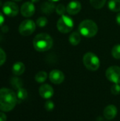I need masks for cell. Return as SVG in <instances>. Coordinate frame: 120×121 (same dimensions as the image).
I'll return each mask as SVG.
<instances>
[{"mask_svg":"<svg viewBox=\"0 0 120 121\" xmlns=\"http://www.w3.org/2000/svg\"><path fill=\"white\" fill-rule=\"evenodd\" d=\"M13 1H21V0H13Z\"/></svg>","mask_w":120,"mask_h":121,"instance_id":"obj_33","label":"cell"},{"mask_svg":"<svg viewBox=\"0 0 120 121\" xmlns=\"http://www.w3.org/2000/svg\"><path fill=\"white\" fill-rule=\"evenodd\" d=\"M79 30L83 36L86 38H92L97 34L98 27L93 21L86 19L83 21L79 24Z\"/></svg>","mask_w":120,"mask_h":121,"instance_id":"obj_3","label":"cell"},{"mask_svg":"<svg viewBox=\"0 0 120 121\" xmlns=\"http://www.w3.org/2000/svg\"><path fill=\"white\" fill-rule=\"evenodd\" d=\"M105 75L107 79L114 83L120 84V67L118 66H111L106 70Z\"/></svg>","mask_w":120,"mask_h":121,"instance_id":"obj_7","label":"cell"},{"mask_svg":"<svg viewBox=\"0 0 120 121\" xmlns=\"http://www.w3.org/2000/svg\"><path fill=\"white\" fill-rule=\"evenodd\" d=\"M117 114V109L116 106L114 105L108 106L103 111V115L105 118L108 120L114 119L116 117Z\"/></svg>","mask_w":120,"mask_h":121,"instance_id":"obj_13","label":"cell"},{"mask_svg":"<svg viewBox=\"0 0 120 121\" xmlns=\"http://www.w3.org/2000/svg\"><path fill=\"white\" fill-rule=\"evenodd\" d=\"M6 60V55L3 49L0 48V66L4 64Z\"/></svg>","mask_w":120,"mask_h":121,"instance_id":"obj_27","label":"cell"},{"mask_svg":"<svg viewBox=\"0 0 120 121\" xmlns=\"http://www.w3.org/2000/svg\"><path fill=\"white\" fill-rule=\"evenodd\" d=\"M57 13H58L59 15H64L65 11H66V7L64 6V5L63 4H59L56 6V9H55Z\"/></svg>","mask_w":120,"mask_h":121,"instance_id":"obj_24","label":"cell"},{"mask_svg":"<svg viewBox=\"0 0 120 121\" xmlns=\"http://www.w3.org/2000/svg\"><path fill=\"white\" fill-rule=\"evenodd\" d=\"M0 121H6V116L4 112H0Z\"/></svg>","mask_w":120,"mask_h":121,"instance_id":"obj_28","label":"cell"},{"mask_svg":"<svg viewBox=\"0 0 120 121\" xmlns=\"http://www.w3.org/2000/svg\"><path fill=\"white\" fill-rule=\"evenodd\" d=\"M81 10V4L76 0L70 1L66 6V12L70 15H76Z\"/></svg>","mask_w":120,"mask_h":121,"instance_id":"obj_12","label":"cell"},{"mask_svg":"<svg viewBox=\"0 0 120 121\" xmlns=\"http://www.w3.org/2000/svg\"><path fill=\"white\" fill-rule=\"evenodd\" d=\"M11 84L13 88L18 90V89L22 88V86H23V81L20 78L14 77H12L11 79Z\"/></svg>","mask_w":120,"mask_h":121,"instance_id":"obj_19","label":"cell"},{"mask_svg":"<svg viewBox=\"0 0 120 121\" xmlns=\"http://www.w3.org/2000/svg\"><path fill=\"white\" fill-rule=\"evenodd\" d=\"M31 1V2H33V3H37V2H38L40 0H30Z\"/></svg>","mask_w":120,"mask_h":121,"instance_id":"obj_31","label":"cell"},{"mask_svg":"<svg viewBox=\"0 0 120 121\" xmlns=\"http://www.w3.org/2000/svg\"><path fill=\"white\" fill-rule=\"evenodd\" d=\"M47 72H45L44 71H40V72H38L35 74V79L38 83H43L47 79Z\"/></svg>","mask_w":120,"mask_h":121,"instance_id":"obj_20","label":"cell"},{"mask_svg":"<svg viewBox=\"0 0 120 121\" xmlns=\"http://www.w3.org/2000/svg\"><path fill=\"white\" fill-rule=\"evenodd\" d=\"M39 94L42 98L45 99H49L53 96L54 89L50 85L47 84H42L39 88Z\"/></svg>","mask_w":120,"mask_h":121,"instance_id":"obj_11","label":"cell"},{"mask_svg":"<svg viewBox=\"0 0 120 121\" xmlns=\"http://www.w3.org/2000/svg\"><path fill=\"white\" fill-rule=\"evenodd\" d=\"M108 8L113 12H120V0H110L108 2Z\"/></svg>","mask_w":120,"mask_h":121,"instance_id":"obj_18","label":"cell"},{"mask_svg":"<svg viewBox=\"0 0 120 121\" xmlns=\"http://www.w3.org/2000/svg\"><path fill=\"white\" fill-rule=\"evenodd\" d=\"M16 104L17 96L13 91L8 88L0 89V111L8 112L12 111Z\"/></svg>","mask_w":120,"mask_h":121,"instance_id":"obj_1","label":"cell"},{"mask_svg":"<svg viewBox=\"0 0 120 121\" xmlns=\"http://www.w3.org/2000/svg\"><path fill=\"white\" fill-rule=\"evenodd\" d=\"M50 80L55 84H59L62 83L64 80V73L58 69H54L50 72L49 74Z\"/></svg>","mask_w":120,"mask_h":121,"instance_id":"obj_10","label":"cell"},{"mask_svg":"<svg viewBox=\"0 0 120 121\" xmlns=\"http://www.w3.org/2000/svg\"><path fill=\"white\" fill-rule=\"evenodd\" d=\"M111 92L114 95H118L120 93V84H115L111 87Z\"/></svg>","mask_w":120,"mask_h":121,"instance_id":"obj_25","label":"cell"},{"mask_svg":"<svg viewBox=\"0 0 120 121\" xmlns=\"http://www.w3.org/2000/svg\"><path fill=\"white\" fill-rule=\"evenodd\" d=\"M47 23H48V20L45 16L39 17L36 21V24L39 27H45V26H47Z\"/></svg>","mask_w":120,"mask_h":121,"instance_id":"obj_23","label":"cell"},{"mask_svg":"<svg viewBox=\"0 0 120 121\" xmlns=\"http://www.w3.org/2000/svg\"><path fill=\"white\" fill-rule=\"evenodd\" d=\"M80 34L81 33L79 32H73L71 34H70V35L69 37V43L72 45L76 46L79 44V43L81 42V40Z\"/></svg>","mask_w":120,"mask_h":121,"instance_id":"obj_16","label":"cell"},{"mask_svg":"<svg viewBox=\"0 0 120 121\" xmlns=\"http://www.w3.org/2000/svg\"><path fill=\"white\" fill-rule=\"evenodd\" d=\"M83 62L86 69L90 71H96L99 69L100 62L98 57L91 52H86L83 57Z\"/></svg>","mask_w":120,"mask_h":121,"instance_id":"obj_4","label":"cell"},{"mask_svg":"<svg viewBox=\"0 0 120 121\" xmlns=\"http://www.w3.org/2000/svg\"><path fill=\"white\" fill-rule=\"evenodd\" d=\"M2 11L5 15L9 17H14L18 15L19 12V8L15 2L8 1L4 4L2 6Z\"/></svg>","mask_w":120,"mask_h":121,"instance_id":"obj_8","label":"cell"},{"mask_svg":"<svg viewBox=\"0 0 120 121\" xmlns=\"http://www.w3.org/2000/svg\"><path fill=\"white\" fill-rule=\"evenodd\" d=\"M16 96H17V101L18 104L21 103L22 101H25L27 97H28V92L27 91L23 89V87L18 89L17 90V93H16Z\"/></svg>","mask_w":120,"mask_h":121,"instance_id":"obj_17","label":"cell"},{"mask_svg":"<svg viewBox=\"0 0 120 121\" xmlns=\"http://www.w3.org/2000/svg\"><path fill=\"white\" fill-rule=\"evenodd\" d=\"M4 22V16L2 14V13L0 11V26L3 25Z\"/></svg>","mask_w":120,"mask_h":121,"instance_id":"obj_29","label":"cell"},{"mask_svg":"<svg viewBox=\"0 0 120 121\" xmlns=\"http://www.w3.org/2000/svg\"><path fill=\"white\" fill-rule=\"evenodd\" d=\"M112 55L117 60L120 59V44L115 45L112 49Z\"/></svg>","mask_w":120,"mask_h":121,"instance_id":"obj_22","label":"cell"},{"mask_svg":"<svg viewBox=\"0 0 120 121\" xmlns=\"http://www.w3.org/2000/svg\"><path fill=\"white\" fill-rule=\"evenodd\" d=\"M25 65L21 62H16L12 67V72L16 76H20L23 74L25 72Z\"/></svg>","mask_w":120,"mask_h":121,"instance_id":"obj_15","label":"cell"},{"mask_svg":"<svg viewBox=\"0 0 120 121\" xmlns=\"http://www.w3.org/2000/svg\"><path fill=\"white\" fill-rule=\"evenodd\" d=\"M57 28L62 33H68L74 28V21L71 17L64 14L57 21Z\"/></svg>","mask_w":120,"mask_h":121,"instance_id":"obj_5","label":"cell"},{"mask_svg":"<svg viewBox=\"0 0 120 121\" xmlns=\"http://www.w3.org/2000/svg\"><path fill=\"white\" fill-rule=\"evenodd\" d=\"M33 45L37 52H45L49 50L53 45L52 38L47 33H39L33 39Z\"/></svg>","mask_w":120,"mask_h":121,"instance_id":"obj_2","label":"cell"},{"mask_svg":"<svg viewBox=\"0 0 120 121\" xmlns=\"http://www.w3.org/2000/svg\"><path fill=\"white\" fill-rule=\"evenodd\" d=\"M116 21H117V24L120 26V12L119 13H118V14H117V18H116Z\"/></svg>","mask_w":120,"mask_h":121,"instance_id":"obj_30","label":"cell"},{"mask_svg":"<svg viewBox=\"0 0 120 121\" xmlns=\"http://www.w3.org/2000/svg\"><path fill=\"white\" fill-rule=\"evenodd\" d=\"M54 108V104L52 101H47L45 104V108L47 111H52Z\"/></svg>","mask_w":120,"mask_h":121,"instance_id":"obj_26","label":"cell"},{"mask_svg":"<svg viewBox=\"0 0 120 121\" xmlns=\"http://www.w3.org/2000/svg\"><path fill=\"white\" fill-rule=\"evenodd\" d=\"M56 9V6L54 2L51 1H46L42 3L41 5V11L42 13L45 14H51Z\"/></svg>","mask_w":120,"mask_h":121,"instance_id":"obj_14","label":"cell"},{"mask_svg":"<svg viewBox=\"0 0 120 121\" xmlns=\"http://www.w3.org/2000/svg\"><path fill=\"white\" fill-rule=\"evenodd\" d=\"M106 1L107 0H90V3L91 6L97 9H100L103 8L105 6Z\"/></svg>","mask_w":120,"mask_h":121,"instance_id":"obj_21","label":"cell"},{"mask_svg":"<svg viewBox=\"0 0 120 121\" xmlns=\"http://www.w3.org/2000/svg\"><path fill=\"white\" fill-rule=\"evenodd\" d=\"M36 24L30 19H26L23 21L18 27V32L21 35L28 36L33 33L35 30Z\"/></svg>","mask_w":120,"mask_h":121,"instance_id":"obj_6","label":"cell"},{"mask_svg":"<svg viewBox=\"0 0 120 121\" xmlns=\"http://www.w3.org/2000/svg\"><path fill=\"white\" fill-rule=\"evenodd\" d=\"M35 11V7L33 2L26 1L22 4L21 7V13L24 17H30L32 16Z\"/></svg>","mask_w":120,"mask_h":121,"instance_id":"obj_9","label":"cell"},{"mask_svg":"<svg viewBox=\"0 0 120 121\" xmlns=\"http://www.w3.org/2000/svg\"><path fill=\"white\" fill-rule=\"evenodd\" d=\"M50 1H51V2H56V1H59V0H49Z\"/></svg>","mask_w":120,"mask_h":121,"instance_id":"obj_32","label":"cell"}]
</instances>
